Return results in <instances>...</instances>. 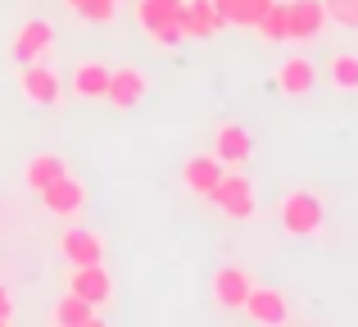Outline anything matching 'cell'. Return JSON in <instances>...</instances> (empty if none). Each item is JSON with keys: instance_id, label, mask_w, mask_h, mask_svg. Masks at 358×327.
Instances as JSON below:
<instances>
[{"instance_id": "cell-2", "label": "cell", "mask_w": 358, "mask_h": 327, "mask_svg": "<svg viewBox=\"0 0 358 327\" xmlns=\"http://www.w3.org/2000/svg\"><path fill=\"white\" fill-rule=\"evenodd\" d=\"M209 204L222 214V218H231V223H250L254 214H259V195H254V182L245 173H236V168H222V177L213 182V191H209Z\"/></svg>"}, {"instance_id": "cell-1", "label": "cell", "mask_w": 358, "mask_h": 327, "mask_svg": "<svg viewBox=\"0 0 358 327\" xmlns=\"http://www.w3.org/2000/svg\"><path fill=\"white\" fill-rule=\"evenodd\" d=\"M272 218H277V228L286 232V237H317L322 223H327V214H322V200H317L313 191L299 186V191H286L277 200Z\"/></svg>"}, {"instance_id": "cell-19", "label": "cell", "mask_w": 358, "mask_h": 327, "mask_svg": "<svg viewBox=\"0 0 358 327\" xmlns=\"http://www.w3.org/2000/svg\"><path fill=\"white\" fill-rule=\"evenodd\" d=\"M59 173H64V160H59V155H50V151H41V155H32V160L23 164V186L41 195Z\"/></svg>"}, {"instance_id": "cell-21", "label": "cell", "mask_w": 358, "mask_h": 327, "mask_svg": "<svg viewBox=\"0 0 358 327\" xmlns=\"http://www.w3.org/2000/svg\"><path fill=\"white\" fill-rule=\"evenodd\" d=\"M327 82L336 91H358V55L354 50H336L327 60Z\"/></svg>"}, {"instance_id": "cell-24", "label": "cell", "mask_w": 358, "mask_h": 327, "mask_svg": "<svg viewBox=\"0 0 358 327\" xmlns=\"http://www.w3.org/2000/svg\"><path fill=\"white\" fill-rule=\"evenodd\" d=\"M327 5V18L341 27H358V0H322Z\"/></svg>"}, {"instance_id": "cell-4", "label": "cell", "mask_w": 358, "mask_h": 327, "mask_svg": "<svg viewBox=\"0 0 358 327\" xmlns=\"http://www.w3.org/2000/svg\"><path fill=\"white\" fill-rule=\"evenodd\" d=\"M327 5L322 0H286V41L308 46L327 32Z\"/></svg>"}, {"instance_id": "cell-7", "label": "cell", "mask_w": 358, "mask_h": 327, "mask_svg": "<svg viewBox=\"0 0 358 327\" xmlns=\"http://www.w3.org/2000/svg\"><path fill=\"white\" fill-rule=\"evenodd\" d=\"M69 291L82 295V300H91L96 309H105L109 300H114V277H109L105 264H73L69 273Z\"/></svg>"}, {"instance_id": "cell-12", "label": "cell", "mask_w": 358, "mask_h": 327, "mask_svg": "<svg viewBox=\"0 0 358 327\" xmlns=\"http://www.w3.org/2000/svg\"><path fill=\"white\" fill-rule=\"evenodd\" d=\"M317 82V64L308 55H290V60L277 64V91L281 96H308Z\"/></svg>"}, {"instance_id": "cell-22", "label": "cell", "mask_w": 358, "mask_h": 327, "mask_svg": "<svg viewBox=\"0 0 358 327\" xmlns=\"http://www.w3.org/2000/svg\"><path fill=\"white\" fill-rule=\"evenodd\" d=\"M254 32H259V41H268V46L286 41V0H272L268 14L254 23Z\"/></svg>"}, {"instance_id": "cell-3", "label": "cell", "mask_w": 358, "mask_h": 327, "mask_svg": "<svg viewBox=\"0 0 358 327\" xmlns=\"http://www.w3.org/2000/svg\"><path fill=\"white\" fill-rule=\"evenodd\" d=\"M18 91H23L27 105L50 109V105H59L64 82H59V73H55L45 60H32V64H18Z\"/></svg>"}, {"instance_id": "cell-13", "label": "cell", "mask_w": 358, "mask_h": 327, "mask_svg": "<svg viewBox=\"0 0 358 327\" xmlns=\"http://www.w3.org/2000/svg\"><path fill=\"white\" fill-rule=\"evenodd\" d=\"M250 273L245 268H236V264H227V268H218L213 273V282H209V291H213V300L222 305V309H241L245 305V295H250Z\"/></svg>"}, {"instance_id": "cell-9", "label": "cell", "mask_w": 358, "mask_h": 327, "mask_svg": "<svg viewBox=\"0 0 358 327\" xmlns=\"http://www.w3.org/2000/svg\"><path fill=\"white\" fill-rule=\"evenodd\" d=\"M50 46H55V23H50V18H27V23L14 32V60L18 64L45 60Z\"/></svg>"}, {"instance_id": "cell-10", "label": "cell", "mask_w": 358, "mask_h": 327, "mask_svg": "<svg viewBox=\"0 0 358 327\" xmlns=\"http://www.w3.org/2000/svg\"><path fill=\"white\" fill-rule=\"evenodd\" d=\"M59 255L69 264H105V237L91 228H64L59 232Z\"/></svg>"}, {"instance_id": "cell-6", "label": "cell", "mask_w": 358, "mask_h": 327, "mask_svg": "<svg viewBox=\"0 0 358 327\" xmlns=\"http://www.w3.org/2000/svg\"><path fill=\"white\" fill-rule=\"evenodd\" d=\"M145 91H150V78L136 69V64H118V69H109L105 100L114 109H136L141 100H145Z\"/></svg>"}, {"instance_id": "cell-15", "label": "cell", "mask_w": 358, "mask_h": 327, "mask_svg": "<svg viewBox=\"0 0 358 327\" xmlns=\"http://www.w3.org/2000/svg\"><path fill=\"white\" fill-rule=\"evenodd\" d=\"M250 151H254V141L241 123H222L218 132H213V155H218L222 164H245Z\"/></svg>"}, {"instance_id": "cell-25", "label": "cell", "mask_w": 358, "mask_h": 327, "mask_svg": "<svg viewBox=\"0 0 358 327\" xmlns=\"http://www.w3.org/2000/svg\"><path fill=\"white\" fill-rule=\"evenodd\" d=\"M150 41H155V46H164V50H168V46L186 41V36H182V27H177V23H164V27H155V32H150Z\"/></svg>"}, {"instance_id": "cell-17", "label": "cell", "mask_w": 358, "mask_h": 327, "mask_svg": "<svg viewBox=\"0 0 358 327\" xmlns=\"http://www.w3.org/2000/svg\"><path fill=\"white\" fill-rule=\"evenodd\" d=\"M69 87H73V96H82V100H105L109 69H105V64H96V60H82L78 69H73Z\"/></svg>"}, {"instance_id": "cell-11", "label": "cell", "mask_w": 358, "mask_h": 327, "mask_svg": "<svg viewBox=\"0 0 358 327\" xmlns=\"http://www.w3.org/2000/svg\"><path fill=\"white\" fill-rule=\"evenodd\" d=\"M241 309L250 314L254 323H263V327H277V323H286V319H290L286 291H277V286H250V295H245Z\"/></svg>"}, {"instance_id": "cell-23", "label": "cell", "mask_w": 358, "mask_h": 327, "mask_svg": "<svg viewBox=\"0 0 358 327\" xmlns=\"http://www.w3.org/2000/svg\"><path fill=\"white\" fill-rule=\"evenodd\" d=\"M73 9H78L87 23H114L118 18V0H78Z\"/></svg>"}, {"instance_id": "cell-16", "label": "cell", "mask_w": 358, "mask_h": 327, "mask_svg": "<svg viewBox=\"0 0 358 327\" xmlns=\"http://www.w3.org/2000/svg\"><path fill=\"white\" fill-rule=\"evenodd\" d=\"M96 319H100V309L91 300H82V295H73V291H64L59 300H55V309H50L55 327H91Z\"/></svg>"}, {"instance_id": "cell-27", "label": "cell", "mask_w": 358, "mask_h": 327, "mask_svg": "<svg viewBox=\"0 0 358 327\" xmlns=\"http://www.w3.org/2000/svg\"><path fill=\"white\" fill-rule=\"evenodd\" d=\"M64 5H78V0H64Z\"/></svg>"}, {"instance_id": "cell-5", "label": "cell", "mask_w": 358, "mask_h": 327, "mask_svg": "<svg viewBox=\"0 0 358 327\" xmlns=\"http://www.w3.org/2000/svg\"><path fill=\"white\" fill-rule=\"evenodd\" d=\"M41 204H45V214H55V218H78V214L87 209V182L64 168V173L41 191Z\"/></svg>"}, {"instance_id": "cell-14", "label": "cell", "mask_w": 358, "mask_h": 327, "mask_svg": "<svg viewBox=\"0 0 358 327\" xmlns=\"http://www.w3.org/2000/svg\"><path fill=\"white\" fill-rule=\"evenodd\" d=\"M222 177V160L218 155H191V160L182 164V186L191 195H204V200H209V191H213V182H218Z\"/></svg>"}, {"instance_id": "cell-20", "label": "cell", "mask_w": 358, "mask_h": 327, "mask_svg": "<svg viewBox=\"0 0 358 327\" xmlns=\"http://www.w3.org/2000/svg\"><path fill=\"white\" fill-rule=\"evenodd\" d=\"M218 5V14L227 18V27H254L263 14H268L272 0H213Z\"/></svg>"}, {"instance_id": "cell-8", "label": "cell", "mask_w": 358, "mask_h": 327, "mask_svg": "<svg viewBox=\"0 0 358 327\" xmlns=\"http://www.w3.org/2000/svg\"><path fill=\"white\" fill-rule=\"evenodd\" d=\"M177 27H182L186 41H204V36H218L227 27V18L218 14L213 0H186L182 14H177Z\"/></svg>"}, {"instance_id": "cell-28", "label": "cell", "mask_w": 358, "mask_h": 327, "mask_svg": "<svg viewBox=\"0 0 358 327\" xmlns=\"http://www.w3.org/2000/svg\"><path fill=\"white\" fill-rule=\"evenodd\" d=\"M118 5H122V0H118Z\"/></svg>"}, {"instance_id": "cell-26", "label": "cell", "mask_w": 358, "mask_h": 327, "mask_svg": "<svg viewBox=\"0 0 358 327\" xmlns=\"http://www.w3.org/2000/svg\"><path fill=\"white\" fill-rule=\"evenodd\" d=\"M14 323V295H9V286L0 282V327Z\"/></svg>"}, {"instance_id": "cell-18", "label": "cell", "mask_w": 358, "mask_h": 327, "mask_svg": "<svg viewBox=\"0 0 358 327\" xmlns=\"http://www.w3.org/2000/svg\"><path fill=\"white\" fill-rule=\"evenodd\" d=\"M182 5L186 0H131V18H136V27L155 32V27H164V23H177Z\"/></svg>"}]
</instances>
